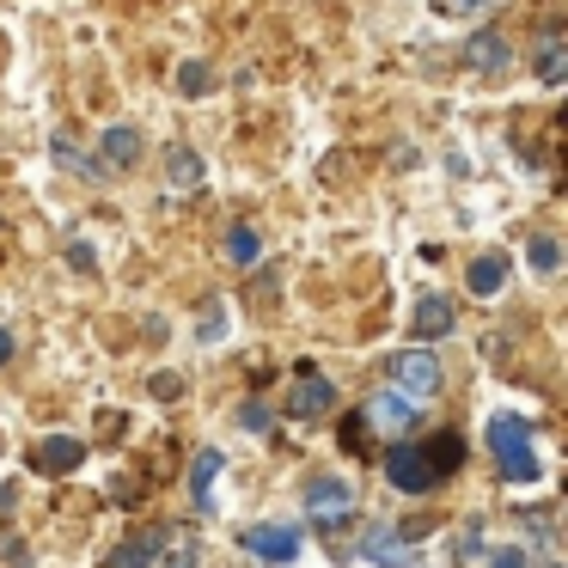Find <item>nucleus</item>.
<instances>
[{
  "mask_svg": "<svg viewBox=\"0 0 568 568\" xmlns=\"http://www.w3.org/2000/svg\"><path fill=\"white\" fill-rule=\"evenodd\" d=\"M221 465H226L221 446H202L190 458V501H196V514H214V477H221Z\"/></svg>",
  "mask_w": 568,
  "mask_h": 568,
  "instance_id": "obj_11",
  "label": "nucleus"
},
{
  "mask_svg": "<svg viewBox=\"0 0 568 568\" xmlns=\"http://www.w3.org/2000/svg\"><path fill=\"white\" fill-rule=\"evenodd\" d=\"M526 257H531V270H538V275H556V270H562V245H556L550 233H538V239H531V245H526Z\"/></svg>",
  "mask_w": 568,
  "mask_h": 568,
  "instance_id": "obj_21",
  "label": "nucleus"
},
{
  "mask_svg": "<svg viewBox=\"0 0 568 568\" xmlns=\"http://www.w3.org/2000/svg\"><path fill=\"white\" fill-rule=\"evenodd\" d=\"M483 7H495V0H434V13L458 19V13H483Z\"/></svg>",
  "mask_w": 568,
  "mask_h": 568,
  "instance_id": "obj_23",
  "label": "nucleus"
},
{
  "mask_svg": "<svg viewBox=\"0 0 568 568\" xmlns=\"http://www.w3.org/2000/svg\"><path fill=\"white\" fill-rule=\"evenodd\" d=\"M99 148H104V172H135L141 165V135L129 123H111Z\"/></svg>",
  "mask_w": 568,
  "mask_h": 568,
  "instance_id": "obj_13",
  "label": "nucleus"
},
{
  "mask_svg": "<svg viewBox=\"0 0 568 568\" xmlns=\"http://www.w3.org/2000/svg\"><path fill=\"white\" fill-rule=\"evenodd\" d=\"M550 568H562V562H550Z\"/></svg>",
  "mask_w": 568,
  "mask_h": 568,
  "instance_id": "obj_30",
  "label": "nucleus"
},
{
  "mask_svg": "<svg viewBox=\"0 0 568 568\" xmlns=\"http://www.w3.org/2000/svg\"><path fill=\"white\" fill-rule=\"evenodd\" d=\"M458 538H465V544H458V556H465V562H483V526H465Z\"/></svg>",
  "mask_w": 568,
  "mask_h": 568,
  "instance_id": "obj_24",
  "label": "nucleus"
},
{
  "mask_svg": "<svg viewBox=\"0 0 568 568\" xmlns=\"http://www.w3.org/2000/svg\"><path fill=\"white\" fill-rule=\"evenodd\" d=\"M538 80H544V87H562V80H568V43H562V31H544V38H538Z\"/></svg>",
  "mask_w": 568,
  "mask_h": 568,
  "instance_id": "obj_14",
  "label": "nucleus"
},
{
  "mask_svg": "<svg viewBox=\"0 0 568 568\" xmlns=\"http://www.w3.org/2000/svg\"><path fill=\"white\" fill-rule=\"evenodd\" d=\"M196 562H202V550H196L190 538H178V550L165 556V568H196Z\"/></svg>",
  "mask_w": 568,
  "mask_h": 568,
  "instance_id": "obj_25",
  "label": "nucleus"
},
{
  "mask_svg": "<svg viewBox=\"0 0 568 568\" xmlns=\"http://www.w3.org/2000/svg\"><path fill=\"white\" fill-rule=\"evenodd\" d=\"M361 422H367L373 434H392V440H404V434L422 422V404H409V397L397 392V385H385V392H373V397H367Z\"/></svg>",
  "mask_w": 568,
  "mask_h": 568,
  "instance_id": "obj_3",
  "label": "nucleus"
},
{
  "mask_svg": "<svg viewBox=\"0 0 568 568\" xmlns=\"http://www.w3.org/2000/svg\"><path fill=\"white\" fill-rule=\"evenodd\" d=\"M422 453H428V465H434V477H453V470L458 465H465V434H453V428H446V434H434V440H422Z\"/></svg>",
  "mask_w": 568,
  "mask_h": 568,
  "instance_id": "obj_15",
  "label": "nucleus"
},
{
  "mask_svg": "<svg viewBox=\"0 0 568 568\" xmlns=\"http://www.w3.org/2000/svg\"><path fill=\"white\" fill-rule=\"evenodd\" d=\"M465 62H470V68H483V74L507 68V38H501V31H477V38L465 43Z\"/></svg>",
  "mask_w": 568,
  "mask_h": 568,
  "instance_id": "obj_18",
  "label": "nucleus"
},
{
  "mask_svg": "<svg viewBox=\"0 0 568 568\" xmlns=\"http://www.w3.org/2000/svg\"><path fill=\"white\" fill-rule=\"evenodd\" d=\"M160 544H165V531H135V538H123V550H111L104 568H148L160 556Z\"/></svg>",
  "mask_w": 568,
  "mask_h": 568,
  "instance_id": "obj_16",
  "label": "nucleus"
},
{
  "mask_svg": "<svg viewBox=\"0 0 568 568\" xmlns=\"http://www.w3.org/2000/svg\"><path fill=\"white\" fill-rule=\"evenodd\" d=\"M80 458H87V446L74 434H50L31 446V470H43V477H68V470H80Z\"/></svg>",
  "mask_w": 568,
  "mask_h": 568,
  "instance_id": "obj_7",
  "label": "nucleus"
},
{
  "mask_svg": "<svg viewBox=\"0 0 568 568\" xmlns=\"http://www.w3.org/2000/svg\"><path fill=\"white\" fill-rule=\"evenodd\" d=\"M55 160H62V172H80V178H104V165H92L87 153L74 148V129H55Z\"/></svg>",
  "mask_w": 568,
  "mask_h": 568,
  "instance_id": "obj_20",
  "label": "nucleus"
},
{
  "mask_svg": "<svg viewBox=\"0 0 568 568\" xmlns=\"http://www.w3.org/2000/svg\"><path fill=\"white\" fill-rule=\"evenodd\" d=\"M361 556L379 568H416V544H404V531L397 526H373L367 544H361Z\"/></svg>",
  "mask_w": 568,
  "mask_h": 568,
  "instance_id": "obj_9",
  "label": "nucleus"
},
{
  "mask_svg": "<svg viewBox=\"0 0 568 568\" xmlns=\"http://www.w3.org/2000/svg\"><path fill=\"white\" fill-rule=\"evenodd\" d=\"M489 453L501 465L507 483H538V453H531V422H519L514 409L489 416Z\"/></svg>",
  "mask_w": 568,
  "mask_h": 568,
  "instance_id": "obj_1",
  "label": "nucleus"
},
{
  "mask_svg": "<svg viewBox=\"0 0 568 568\" xmlns=\"http://www.w3.org/2000/svg\"><path fill=\"white\" fill-rule=\"evenodd\" d=\"M489 568H526V550H519V544H501V550H495V562Z\"/></svg>",
  "mask_w": 568,
  "mask_h": 568,
  "instance_id": "obj_27",
  "label": "nucleus"
},
{
  "mask_svg": "<svg viewBox=\"0 0 568 568\" xmlns=\"http://www.w3.org/2000/svg\"><path fill=\"white\" fill-rule=\"evenodd\" d=\"M239 422H245V428H270V409H263V404H245V409H239Z\"/></svg>",
  "mask_w": 568,
  "mask_h": 568,
  "instance_id": "obj_28",
  "label": "nucleus"
},
{
  "mask_svg": "<svg viewBox=\"0 0 568 568\" xmlns=\"http://www.w3.org/2000/svg\"><path fill=\"white\" fill-rule=\"evenodd\" d=\"M440 355L434 348H397L392 355V385L409 397V404H434L440 397Z\"/></svg>",
  "mask_w": 568,
  "mask_h": 568,
  "instance_id": "obj_2",
  "label": "nucleus"
},
{
  "mask_svg": "<svg viewBox=\"0 0 568 568\" xmlns=\"http://www.w3.org/2000/svg\"><path fill=\"white\" fill-rule=\"evenodd\" d=\"M385 477H392L404 495H428L434 483H440V477H434V465H428V453H422L416 440H397L392 453H385Z\"/></svg>",
  "mask_w": 568,
  "mask_h": 568,
  "instance_id": "obj_5",
  "label": "nucleus"
},
{
  "mask_svg": "<svg viewBox=\"0 0 568 568\" xmlns=\"http://www.w3.org/2000/svg\"><path fill=\"white\" fill-rule=\"evenodd\" d=\"M239 544H245L257 562H294L300 556V526H287V519H263V526H245L239 531Z\"/></svg>",
  "mask_w": 568,
  "mask_h": 568,
  "instance_id": "obj_4",
  "label": "nucleus"
},
{
  "mask_svg": "<svg viewBox=\"0 0 568 568\" xmlns=\"http://www.w3.org/2000/svg\"><path fill=\"white\" fill-rule=\"evenodd\" d=\"M209 87H214V68H209V62H184V68H178V92H190V99H202Z\"/></svg>",
  "mask_w": 568,
  "mask_h": 568,
  "instance_id": "obj_22",
  "label": "nucleus"
},
{
  "mask_svg": "<svg viewBox=\"0 0 568 568\" xmlns=\"http://www.w3.org/2000/svg\"><path fill=\"white\" fill-rule=\"evenodd\" d=\"M331 404H336L331 379H324L318 367H300L294 373V392H287V416H324Z\"/></svg>",
  "mask_w": 568,
  "mask_h": 568,
  "instance_id": "obj_8",
  "label": "nucleus"
},
{
  "mask_svg": "<svg viewBox=\"0 0 568 568\" xmlns=\"http://www.w3.org/2000/svg\"><path fill=\"white\" fill-rule=\"evenodd\" d=\"M13 348H19V343H13V331H0V367L13 361Z\"/></svg>",
  "mask_w": 568,
  "mask_h": 568,
  "instance_id": "obj_29",
  "label": "nucleus"
},
{
  "mask_svg": "<svg viewBox=\"0 0 568 568\" xmlns=\"http://www.w3.org/2000/svg\"><path fill=\"white\" fill-rule=\"evenodd\" d=\"M202 184H209V172H202V153L196 148H172V153H165V190L196 196Z\"/></svg>",
  "mask_w": 568,
  "mask_h": 568,
  "instance_id": "obj_12",
  "label": "nucleus"
},
{
  "mask_svg": "<svg viewBox=\"0 0 568 568\" xmlns=\"http://www.w3.org/2000/svg\"><path fill=\"white\" fill-rule=\"evenodd\" d=\"M68 263H74V270H99V257H92V245H87V239H74V245H68Z\"/></svg>",
  "mask_w": 568,
  "mask_h": 568,
  "instance_id": "obj_26",
  "label": "nucleus"
},
{
  "mask_svg": "<svg viewBox=\"0 0 568 568\" xmlns=\"http://www.w3.org/2000/svg\"><path fill=\"white\" fill-rule=\"evenodd\" d=\"M409 324H416V343H434V336H446L458 324V306L446 294H422L416 312H409Z\"/></svg>",
  "mask_w": 568,
  "mask_h": 568,
  "instance_id": "obj_10",
  "label": "nucleus"
},
{
  "mask_svg": "<svg viewBox=\"0 0 568 568\" xmlns=\"http://www.w3.org/2000/svg\"><path fill=\"white\" fill-rule=\"evenodd\" d=\"M501 282H507V257L501 251H483V257L470 263V294L489 300V294H501Z\"/></svg>",
  "mask_w": 568,
  "mask_h": 568,
  "instance_id": "obj_19",
  "label": "nucleus"
},
{
  "mask_svg": "<svg viewBox=\"0 0 568 568\" xmlns=\"http://www.w3.org/2000/svg\"><path fill=\"white\" fill-rule=\"evenodd\" d=\"M306 514H312V526H324V531L343 526V519L355 514V489H348L343 477H318L306 489Z\"/></svg>",
  "mask_w": 568,
  "mask_h": 568,
  "instance_id": "obj_6",
  "label": "nucleus"
},
{
  "mask_svg": "<svg viewBox=\"0 0 568 568\" xmlns=\"http://www.w3.org/2000/svg\"><path fill=\"white\" fill-rule=\"evenodd\" d=\"M257 257H263L257 226H251V221H233V226H226V263H233V270H251Z\"/></svg>",
  "mask_w": 568,
  "mask_h": 568,
  "instance_id": "obj_17",
  "label": "nucleus"
}]
</instances>
